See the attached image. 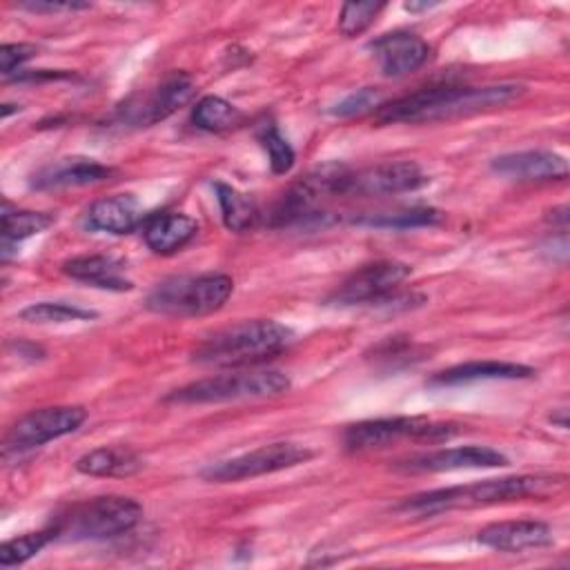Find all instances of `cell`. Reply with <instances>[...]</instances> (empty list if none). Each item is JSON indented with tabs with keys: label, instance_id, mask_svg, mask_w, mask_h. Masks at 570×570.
I'll return each instance as SVG.
<instances>
[{
	"label": "cell",
	"instance_id": "6da1fadb",
	"mask_svg": "<svg viewBox=\"0 0 570 570\" xmlns=\"http://www.w3.org/2000/svg\"><path fill=\"white\" fill-rule=\"evenodd\" d=\"M563 483V474H517L503 479H485L407 497L399 505V512L410 517H436L452 510H472L510 501L543 499L561 490Z\"/></svg>",
	"mask_w": 570,
	"mask_h": 570
},
{
	"label": "cell",
	"instance_id": "7a4b0ae2",
	"mask_svg": "<svg viewBox=\"0 0 570 570\" xmlns=\"http://www.w3.org/2000/svg\"><path fill=\"white\" fill-rule=\"evenodd\" d=\"M523 94L521 85H436L401 96L376 109L379 122H439L459 116L481 114L494 107H503Z\"/></svg>",
	"mask_w": 570,
	"mask_h": 570
},
{
	"label": "cell",
	"instance_id": "3957f363",
	"mask_svg": "<svg viewBox=\"0 0 570 570\" xmlns=\"http://www.w3.org/2000/svg\"><path fill=\"white\" fill-rule=\"evenodd\" d=\"M294 332L272 318L240 321L207 336L191 358L216 367H245L274 358L294 343Z\"/></svg>",
	"mask_w": 570,
	"mask_h": 570
},
{
	"label": "cell",
	"instance_id": "277c9868",
	"mask_svg": "<svg viewBox=\"0 0 570 570\" xmlns=\"http://www.w3.org/2000/svg\"><path fill=\"white\" fill-rule=\"evenodd\" d=\"M142 508L131 497L107 494L69 505L49 525L56 539L102 541L129 532L138 525Z\"/></svg>",
	"mask_w": 570,
	"mask_h": 570
},
{
	"label": "cell",
	"instance_id": "5b68a950",
	"mask_svg": "<svg viewBox=\"0 0 570 570\" xmlns=\"http://www.w3.org/2000/svg\"><path fill=\"white\" fill-rule=\"evenodd\" d=\"M234 292V281L220 272L171 276L147 296V307L167 316H203L220 309Z\"/></svg>",
	"mask_w": 570,
	"mask_h": 570
},
{
	"label": "cell",
	"instance_id": "8992f818",
	"mask_svg": "<svg viewBox=\"0 0 570 570\" xmlns=\"http://www.w3.org/2000/svg\"><path fill=\"white\" fill-rule=\"evenodd\" d=\"M289 390V376L281 370H236L227 374L207 376L174 390L167 401L171 403H225L240 399L278 396Z\"/></svg>",
	"mask_w": 570,
	"mask_h": 570
},
{
	"label": "cell",
	"instance_id": "52a82bcc",
	"mask_svg": "<svg viewBox=\"0 0 570 570\" xmlns=\"http://www.w3.org/2000/svg\"><path fill=\"white\" fill-rule=\"evenodd\" d=\"M456 434L454 423H439L425 416H385V419H367L352 423L345 434L347 450H379L394 445L399 441H423V443H441Z\"/></svg>",
	"mask_w": 570,
	"mask_h": 570
},
{
	"label": "cell",
	"instance_id": "ba28073f",
	"mask_svg": "<svg viewBox=\"0 0 570 570\" xmlns=\"http://www.w3.org/2000/svg\"><path fill=\"white\" fill-rule=\"evenodd\" d=\"M309 459H312V450H307L305 445L278 441V443L261 445L252 452L238 454L234 459L212 463L209 468L203 470V479L216 481V483H234V481L281 472L287 468L301 465Z\"/></svg>",
	"mask_w": 570,
	"mask_h": 570
},
{
	"label": "cell",
	"instance_id": "9c48e42d",
	"mask_svg": "<svg viewBox=\"0 0 570 570\" xmlns=\"http://www.w3.org/2000/svg\"><path fill=\"white\" fill-rule=\"evenodd\" d=\"M87 419V410L80 405H56V407H40L24 416H20L7 439V452H22L38 445H45L53 439L76 432Z\"/></svg>",
	"mask_w": 570,
	"mask_h": 570
},
{
	"label": "cell",
	"instance_id": "30bf717a",
	"mask_svg": "<svg viewBox=\"0 0 570 570\" xmlns=\"http://www.w3.org/2000/svg\"><path fill=\"white\" fill-rule=\"evenodd\" d=\"M428 183L423 169L412 160H390L352 171L350 167L341 180V196H392L414 191Z\"/></svg>",
	"mask_w": 570,
	"mask_h": 570
},
{
	"label": "cell",
	"instance_id": "8fae6325",
	"mask_svg": "<svg viewBox=\"0 0 570 570\" xmlns=\"http://www.w3.org/2000/svg\"><path fill=\"white\" fill-rule=\"evenodd\" d=\"M412 274L410 265L399 261H376L352 272L330 296L336 305H381Z\"/></svg>",
	"mask_w": 570,
	"mask_h": 570
},
{
	"label": "cell",
	"instance_id": "7c38bea8",
	"mask_svg": "<svg viewBox=\"0 0 570 570\" xmlns=\"http://www.w3.org/2000/svg\"><path fill=\"white\" fill-rule=\"evenodd\" d=\"M194 94V80L185 71H169L149 94L134 96L120 107V120L134 127H151L174 111H178L185 102H189Z\"/></svg>",
	"mask_w": 570,
	"mask_h": 570
},
{
	"label": "cell",
	"instance_id": "4fadbf2b",
	"mask_svg": "<svg viewBox=\"0 0 570 570\" xmlns=\"http://www.w3.org/2000/svg\"><path fill=\"white\" fill-rule=\"evenodd\" d=\"M508 465V459L485 445H461V448H441L423 454L407 456L394 463V470L407 474L423 472H452V470H476V468H501Z\"/></svg>",
	"mask_w": 570,
	"mask_h": 570
},
{
	"label": "cell",
	"instance_id": "5bb4252c",
	"mask_svg": "<svg viewBox=\"0 0 570 570\" xmlns=\"http://www.w3.org/2000/svg\"><path fill=\"white\" fill-rule=\"evenodd\" d=\"M370 49L379 62V69L390 78L412 73L430 58V45L421 36L403 29L383 33L370 45Z\"/></svg>",
	"mask_w": 570,
	"mask_h": 570
},
{
	"label": "cell",
	"instance_id": "9a60e30c",
	"mask_svg": "<svg viewBox=\"0 0 570 570\" xmlns=\"http://www.w3.org/2000/svg\"><path fill=\"white\" fill-rule=\"evenodd\" d=\"M114 174L111 167L85 158V156H69V158H58L45 167H40L31 176V187L40 191H51V189H69V187H87L107 180Z\"/></svg>",
	"mask_w": 570,
	"mask_h": 570
},
{
	"label": "cell",
	"instance_id": "2e32d148",
	"mask_svg": "<svg viewBox=\"0 0 570 570\" xmlns=\"http://www.w3.org/2000/svg\"><path fill=\"white\" fill-rule=\"evenodd\" d=\"M479 543L499 552H523L534 548H546L552 543V530L543 521L517 519L497 521L479 530Z\"/></svg>",
	"mask_w": 570,
	"mask_h": 570
},
{
	"label": "cell",
	"instance_id": "e0dca14e",
	"mask_svg": "<svg viewBox=\"0 0 570 570\" xmlns=\"http://www.w3.org/2000/svg\"><path fill=\"white\" fill-rule=\"evenodd\" d=\"M492 171L514 180H563L568 176V163L563 156L546 149H528L497 156Z\"/></svg>",
	"mask_w": 570,
	"mask_h": 570
},
{
	"label": "cell",
	"instance_id": "ac0fdd59",
	"mask_svg": "<svg viewBox=\"0 0 570 570\" xmlns=\"http://www.w3.org/2000/svg\"><path fill=\"white\" fill-rule=\"evenodd\" d=\"M62 272L80 283H87L91 287L111 289V292H125L131 289L134 283L125 276V267L118 258L105 256V254H82L65 261Z\"/></svg>",
	"mask_w": 570,
	"mask_h": 570
},
{
	"label": "cell",
	"instance_id": "d6986e66",
	"mask_svg": "<svg viewBox=\"0 0 570 570\" xmlns=\"http://www.w3.org/2000/svg\"><path fill=\"white\" fill-rule=\"evenodd\" d=\"M87 227L107 234H129L142 223V212L131 194H116L98 198L85 214Z\"/></svg>",
	"mask_w": 570,
	"mask_h": 570
},
{
	"label": "cell",
	"instance_id": "ffe728a7",
	"mask_svg": "<svg viewBox=\"0 0 570 570\" xmlns=\"http://www.w3.org/2000/svg\"><path fill=\"white\" fill-rule=\"evenodd\" d=\"M198 232V223L180 212H160L145 220L142 236L151 252L174 254L185 247Z\"/></svg>",
	"mask_w": 570,
	"mask_h": 570
},
{
	"label": "cell",
	"instance_id": "44dd1931",
	"mask_svg": "<svg viewBox=\"0 0 570 570\" xmlns=\"http://www.w3.org/2000/svg\"><path fill=\"white\" fill-rule=\"evenodd\" d=\"M534 370L521 363L510 361H468L452 365L430 379V385H463L474 381H514V379H528Z\"/></svg>",
	"mask_w": 570,
	"mask_h": 570
},
{
	"label": "cell",
	"instance_id": "7402d4cb",
	"mask_svg": "<svg viewBox=\"0 0 570 570\" xmlns=\"http://www.w3.org/2000/svg\"><path fill=\"white\" fill-rule=\"evenodd\" d=\"M76 470L89 476H131L142 470V459L127 445H102L82 454Z\"/></svg>",
	"mask_w": 570,
	"mask_h": 570
},
{
	"label": "cell",
	"instance_id": "603a6c76",
	"mask_svg": "<svg viewBox=\"0 0 570 570\" xmlns=\"http://www.w3.org/2000/svg\"><path fill=\"white\" fill-rule=\"evenodd\" d=\"M214 187H216V198H218V207H220L225 227L232 232H238V234L252 229L258 220L256 205L245 194L234 189L232 185L216 183Z\"/></svg>",
	"mask_w": 570,
	"mask_h": 570
},
{
	"label": "cell",
	"instance_id": "cb8c5ba5",
	"mask_svg": "<svg viewBox=\"0 0 570 570\" xmlns=\"http://www.w3.org/2000/svg\"><path fill=\"white\" fill-rule=\"evenodd\" d=\"M240 120L243 114L220 96H203L191 109V122L203 131H225Z\"/></svg>",
	"mask_w": 570,
	"mask_h": 570
},
{
	"label": "cell",
	"instance_id": "d4e9b609",
	"mask_svg": "<svg viewBox=\"0 0 570 570\" xmlns=\"http://www.w3.org/2000/svg\"><path fill=\"white\" fill-rule=\"evenodd\" d=\"M51 223H53L51 214L9 209V203H4V209H2V247H4V252L9 249L11 243H20L33 234L45 232Z\"/></svg>",
	"mask_w": 570,
	"mask_h": 570
},
{
	"label": "cell",
	"instance_id": "484cf974",
	"mask_svg": "<svg viewBox=\"0 0 570 570\" xmlns=\"http://www.w3.org/2000/svg\"><path fill=\"white\" fill-rule=\"evenodd\" d=\"M356 223L370 225V227H385V229H407V227L436 225V223H441V214L432 207H412V209L365 216V218H358Z\"/></svg>",
	"mask_w": 570,
	"mask_h": 570
},
{
	"label": "cell",
	"instance_id": "4316f807",
	"mask_svg": "<svg viewBox=\"0 0 570 570\" xmlns=\"http://www.w3.org/2000/svg\"><path fill=\"white\" fill-rule=\"evenodd\" d=\"M20 318L27 323H71V321L96 318V312L62 303V301H42L24 307L20 312Z\"/></svg>",
	"mask_w": 570,
	"mask_h": 570
},
{
	"label": "cell",
	"instance_id": "83f0119b",
	"mask_svg": "<svg viewBox=\"0 0 570 570\" xmlns=\"http://www.w3.org/2000/svg\"><path fill=\"white\" fill-rule=\"evenodd\" d=\"M53 539H56L53 530L47 528V530H40V532H27L22 537L4 541L0 546V566H4V568L20 566L27 559H31L33 554H38Z\"/></svg>",
	"mask_w": 570,
	"mask_h": 570
},
{
	"label": "cell",
	"instance_id": "f1b7e54d",
	"mask_svg": "<svg viewBox=\"0 0 570 570\" xmlns=\"http://www.w3.org/2000/svg\"><path fill=\"white\" fill-rule=\"evenodd\" d=\"M261 145L265 147L267 156H269V167L274 174H287L294 165V149L292 145L283 138V134L276 129V125L272 120L261 122L258 131H256Z\"/></svg>",
	"mask_w": 570,
	"mask_h": 570
},
{
	"label": "cell",
	"instance_id": "f546056e",
	"mask_svg": "<svg viewBox=\"0 0 570 570\" xmlns=\"http://www.w3.org/2000/svg\"><path fill=\"white\" fill-rule=\"evenodd\" d=\"M383 9L385 2H345L338 13V31L343 36H358L376 20Z\"/></svg>",
	"mask_w": 570,
	"mask_h": 570
},
{
	"label": "cell",
	"instance_id": "4dcf8cb0",
	"mask_svg": "<svg viewBox=\"0 0 570 570\" xmlns=\"http://www.w3.org/2000/svg\"><path fill=\"white\" fill-rule=\"evenodd\" d=\"M383 102V94L372 87H363L350 96H345L338 105H334L332 114L338 118H350V116H361L372 109H379Z\"/></svg>",
	"mask_w": 570,
	"mask_h": 570
},
{
	"label": "cell",
	"instance_id": "1f68e13d",
	"mask_svg": "<svg viewBox=\"0 0 570 570\" xmlns=\"http://www.w3.org/2000/svg\"><path fill=\"white\" fill-rule=\"evenodd\" d=\"M36 51H38V49H36L33 45H27V42L2 45V49H0V69H2V76L9 78L24 60L33 58Z\"/></svg>",
	"mask_w": 570,
	"mask_h": 570
},
{
	"label": "cell",
	"instance_id": "d6a6232c",
	"mask_svg": "<svg viewBox=\"0 0 570 570\" xmlns=\"http://www.w3.org/2000/svg\"><path fill=\"white\" fill-rule=\"evenodd\" d=\"M20 9L33 11V13H60V11H78V9H87V2H53V0H24L18 4Z\"/></svg>",
	"mask_w": 570,
	"mask_h": 570
},
{
	"label": "cell",
	"instance_id": "836d02e7",
	"mask_svg": "<svg viewBox=\"0 0 570 570\" xmlns=\"http://www.w3.org/2000/svg\"><path fill=\"white\" fill-rule=\"evenodd\" d=\"M432 7H436V2H405L407 11H425V9H432Z\"/></svg>",
	"mask_w": 570,
	"mask_h": 570
}]
</instances>
